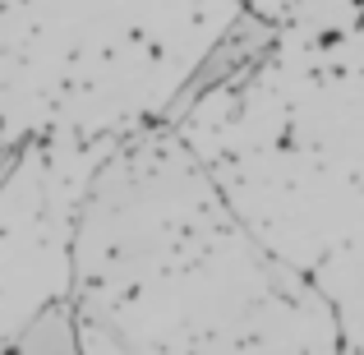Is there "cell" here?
<instances>
[{"label":"cell","mask_w":364,"mask_h":355,"mask_svg":"<svg viewBox=\"0 0 364 355\" xmlns=\"http://www.w3.org/2000/svg\"><path fill=\"white\" fill-rule=\"evenodd\" d=\"M272 37H277V28L263 23L258 14H249V9H245V14L235 18V23L226 28L222 37H217V46L203 55V65L189 74V83L176 92V102L166 107V116L180 120V116H185V107H194L198 97H208L213 88H222V83H231V79H240V74H249V70H254V65L267 55Z\"/></svg>","instance_id":"obj_1"},{"label":"cell","mask_w":364,"mask_h":355,"mask_svg":"<svg viewBox=\"0 0 364 355\" xmlns=\"http://www.w3.org/2000/svg\"><path fill=\"white\" fill-rule=\"evenodd\" d=\"M9 355H79V332L70 323V309L65 304H46L14 337Z\"/></svg>","instance_id":"obj_2"}]
</instances>
